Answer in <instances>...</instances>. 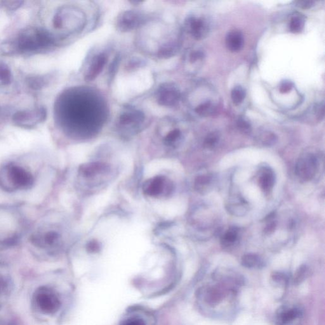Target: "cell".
Segmentation results:
<instances>
[{
    "label": "cell",
    "instance_id": "8fae6325",
    "mask_svg": "<svg viewBox=\"0 0 325 325\" xmlns=\"http://www.w3.org/2000/svg\"><path fill=\"white\" fill-rule=\"evenodd\" d=\"M144 118V114L140 110L130 109L120 115L118 124L123 126H138L142 123Z\"/></svg>",
    "mask_w": 325,
    "mask_h": 325
},
{
    "label": "cell",
    "instance_id": "44dd1931",
    "mask_svg": "<svg viewBox=\"0 0 325 325\" xmlns=\"http://www.w3.org/2000/svg\"><path fill=\"white\" fill-rule=\"evenodd\" d=\"M242 265L247 268H259L262 265V261L255 254H247L242 256Z\"/></svg>",
    "mask_w": 325,
    "mask_h": 325
},
{
    "label": "cell",
    "instance_id": "7a4b0ae2",
    "mask_svg": "<svg viewBox=\"0 0 325 325\" xmlns=\"http://www.w3.org/2000/svg\"><path fill=\"white\" fill-rule=\"evenodd\" d=\"M34 304L42 314H56L61 307L60 296L53 289L48 286H41L35 291L32 298Z\"/></svg>",
    "mask_w": 325,
    "mask_h": 325
},
{
    "label": "cell",
    "instance_id": "ffe728a7",
    "mask_svg": "<svg viewBox=\"0 0 325 325\" xmlns=\"http://www.w3.org/2000/svg\"><path fill=\"white\" fill-rule=\"evenodd\" d=\"M178 46L176 43H169L162 46L158 51V56L161 58H168L176 55L178 51Z\"/></svg>",
    "mask_w": 325,
    "mask_h": 325
},
{
    "label": "cell",
    "instance_id": "d4e9b609",
    "mask_svg": "<svg viewBox=\"0 0 325 325\" xmlns=\"http://www.w3.org/2000/svg\"><path fill=\"white\" fill-rule=\"evenodd\" d=\"M181 136H182V133L180 130L174 129L169 132L164 136V142L166 146H175L180 140Z\"/></svg>",
    "mask_w": 325,
    "mask_h": 325
},
{
    "label": "cell",
    "instance_id": "3957f363",
    "mask_svg": "<svg viewBox=\"0 0 325 325\" xmlns=\"http://www.w3.org/2000/svg\"><path fill=\"white\" fill-rule=\"evenodd\" d=\"M46 112L44 108L34 110H20L14 113L12 116L14 124L25 128H32L46 120Z\"/></svg>",
    "mask_w": 325,
    "mask_h": 325
},
{
    "label": "cell",
    "instance_id": "f546056e",
    "mask_svg": "<svg viewBox=\"0 0 325 325\" xmlns=\"http://www.w3.org/2000/svg\"><path fill=\"white\" fill-rule=\"evenodd\" d=\"M204 54L202 50H193L190 54L189 60L190 63L195 64L204 60Z\"/></svg>",
    "mask_w": 325,
    "mask_h": 325
},
{
    "label": "cell",
    "instance_id": "9a60e30c",
    "mask_svg": "<svg viewBox=\"0 0 325 325\" xmlns=\"http://www.w3.org/2000/svg\"><path fill=\"white\" fill-rule=\"evenodd\" d=\"M60 241V236L55 232H49L42 236H36L34 240L36 246L42 247H54L58 246Z\"/></svg>",
    "mask_w": 325,
    "mask_h": 325
},
{
    "label": "cell",
    "instance_id": "83f0119b",
    "mask_svg": "<svg viewBox=\"0 0 325 325\" xmlns=\"http://www.w3.org/2000/svg\"><path fill=\"white\" fill-rule=\"evenodd\" d=\"M218 140L219 135L218 132L209 134L206 136V140L204 141V148H207V149H212L213 148L215 147L216 144H218Z\"/></svg>",
    "mask_w": 325,
    "mask_h": 325
},
{
    "label": "cell",
    "instance_id": "7c38bea8",
    "mask_svg": "<svg viewBox=\"0 0 325 325\" xmlns=\"http://www.w3.org/2000/svg\"><path fill=\"white\" fill-rule=\"evenodd\" d=\"M244 44V37L238 30H230L226 37V46L228 50L232 52L241 50Z\"/></svg>",
    "mask_w": 325,
    "mask_h": 325
},
{
    "label": "cell",
    "instance_id": "52a82bcc",
    "mask_svg": "<svg viewBox=\"0 0 325 325\" xmlns=\"http://www.w3.org/2000/svg\"><path fill=\"white\" fill-rule=\"evenodd\" d=\"M317 160L314 155L308 154L300 158L296 162V176L304 181H310L314 178L317 170Z\"/></svg>",
    "mask_w": 325,
    "mask_h": 325
},
{
    "label": "cell",
    "instance_id": "4dcf8cb0",
    "mask_svg": "<svg viewBox=\"0 0 325 325\" xmlns=\"http://www.w3.org/2000/svg\"><path fill=\"white\" fill-rule=\"evenodd\" d=\"M120 325H147L146 322L142 318L138 317L130 318L124 320Z\"/></svg>",
    "mask_w": 325,
    "mask_h": 325
},
{
    "label": "cell",
    "instance_id": "d6986e66",
    "mask_svg": "<svg viewBox=\"0 0 325 325\" xmlns=\"http://www.w3.org/2000/svg\"><path fill=\"white\" fill-rule=\"evenodd\" d=\"M305 22V18L302 15L299 14H295L290 21V30L294 34L300 32L304 28Z\"/></svg>",
    "mask_w": 325,
    "mask_h": 325
},
{
    "label": "cell",
    "instance_id": "1f68e13d",
    "mask_svg": "<svg viewBox=\"0 0 325 325\" xmlns=\"http://www.w3.org/2000/svg\"><path fill=\"white\" fill-rule=\"evenodd\" d=\"M294 88V84L288 80H284L280 84L279 90L280 93L287 94L292 90Z\"/></svg>",
    "mask_w": 325,
    "mask_h": 325
},
{
    "label": "cell",
    "instance_id": "8992f818",
    "mask_svg": "<svg viewBox=\"0 0 325 325\" xmlns=\"http://www.w3.org/2000/svg\"><path fill=\"white\" fill-rule=\"evenodd\" d=\"M180 93L175 84L170 83L162 84L159 86L156 92V100L160 106L164 107H173L180 102Z\"/></svg>",
    "mask_w": 325,
    "mask_h": 325
},
{
    "label": "cell",
    "instance_id": "d6a6232c",
    "mask_svg": "<svg viewBox=\"0 0 325 325\" xmlns=\"http://www.w3.org/2000/svg\"><path fill=\"white\" fill-rule=\"evenodd\" d=\"M4 6L8 8V10H14L22 6L23 2L20 1H12V2H4Z\"/></svg>",
    "mask_w": 325,
    "mask_h": 325
},
{
    "label": "cell",
    "instance_id": "2e32d148",
    "mask_svg": "<svg viewBox=\"0 0 325 325\" xmlns=\"http://www.w3.org/2000/svg\"><path fill=\"white\" fill-rule=\"evenodd\" d=\"M106 166L100 162H91L82 166L80 169V173L84 178H90L102 172L106 169Z\"/></svg>",
    "mask_w": 325,
    "mask_h": 325
},
{
    "label": "cell",
    "instance_id": "d590c367",
    "mask_svg": "<svg viewBox=\"0 0 325 325\" xmlns=\"http://www.w3.org/2000/svg\"><path fill=\"white\" fill-rule=\"evenodd\" d=\"M87 249L90 252H96L100 249V244L96 242H89L88 246H87Z\"/></svg>",
    "mask_w": 325,
    "mask_h": 325
},
{
    "label": "cell",
    "instance_id": "484cf974",
    "mask_svg": "<svg viewBox=\"0 0 325 325\" xmlns=\"http://www.w3.org/2000/svg\"><path fill=\"white\" fill-rule=\"evenodd\" d=\"M238 230L236 228H230L225 234L223 236L222 238V242L223 246H232L234 242L236 241L238 238Z\"/></svg>",
    "mask_w": 325,
    "mask_h": 325
},
{
    "label": "cell",
    "instance_id": "ac0fdd59",
    "mask_svg": "<svg viewBox=\"0 0 325 325\" xmlns=\"http://www.w3.org/2000/svg\"><path fill=\"white\" fill-rule=\"evenodd\" d=\"M12 81V74L10 68L3 62H0V88L10 86Z\"/></svg>",
    "mask_w": 325,
    "mask_h": 325
},
{
    "label": "cell",
    "instance_id": "30bf717a",
    "mask_svg": "<svg viewBox=\"0 0 325 325\" xmlns=\"http://www.w3.org/2000/svg\"><path fill=\"white\" fill-rule=\"evenodd\" d=\"M108 60V56L105 53L98 54L94 56L87 70L84 80L86 82H92L98 78L106 65Z\"/></svg>",
    "mask_w": 325,
    "mask_h": 325
},
{
    "label": "cell",
    "instance_id": "5b68a950",
    "mask_svg": "<svg viewBox=\"0 0 325 325\" xmlns=\"http://www.w3.org/2000/svg\"><path fill=\"white\" fill-rule=\"evenodd\" d=\"M184 27L186 32L196 40L204 39L210 32V24L204 17L190 16L185 20Z\"/></svg>",
    "mask_w": 325,
    "mask_h": 325
},
{
    "label": "cell",
    "instance_id": "9c48e42d",
    "mask_svg": "<svg viewBox=\"0 0 325 325\" xmlns=\"http://www.w3.org/2000/svg\"><path fill=\"white\" fill-rule=\"evenodd\" d=\"M172 186L164 176H156L146 181L144 186V192L150 196H158L166 192H170Z\"/></svg>",
    "mask_w": 325,
    "mask_h": 325
},
{
    "label": "cell",
    "instance_id": "836d02e7",
    "mask_svg": "<svg viewBox=\"0 0 325 325\" xmlns=\"http://www.w3.org/2000/svg\"><path fill=\"white\" fill-rule=\"evenodd\" d=\"M315 2L314 1H310V0H304V1L296 2V6L299 8L303 9H308L312 8L314 6Z\"/></svg>",
    "mask_w": 325,
    "mask_h": 325
},
{
    "label": "cell",
    "instance_id": "4fadbf2b",
    "mask_svg": "<svg viewBox=\"0 0 325 325\" xmlns=\"http://www.w3.org/2000/svg\"><path fill=\"white\" fill-rule=\"evenodd\" d=\"M301 314L302 312L298 308L284 307L278 313V322L280 325L288 324L300 318Z\"/></svg>",
    "mask_w": 325,
    "mask_h": 325
},
{
    "label": "cell",
    "instance_id": "cb8c5ba5",
    "mask_svg": "<svg viewBox=\"0 0 325 325\" xmlns=\"http://www.w3.org/2000/svg\"><path fill=\"white\" fill-rule=\"evenodd\" d=\"M212 178L209 176H198L195 181V188L197 190L201 192H207L208 187L210 186Z\"/></svg>",
    "mask_w": 325,
    "mask_h": 325
},
{
    "label": "cell",
    "instance_id": "e575fe53",
    "mask_svg": "<svg viewBox=\"0 0 325 325\" xmlns=\"http://www.w3.org/2000/svg\"><path fill=\"white\" fill-rule=\"evenodd\" d=\"M276 228V223L272 221V222L268 224L264 232L267 234H272V233L274 232Z\"/></svg>",
    "mask_w": 325,
    "mask_h": 325
},
{
    "label": "cell",
    "instance_id": "5bb4252c",
    "mask_svg": "<svg viewBox=\"0 0 325 325\" xmlns=\"http://www.w3.org/2000/svg\"><path fill=\"white\" fill-rule=\"evenodd\" d=\"M13 284L10 276L6 270H0V306L10 296Z\"/></svg>",
    "mask_w": 325,
    "mask_h": 325
},
{
    "label": "cell",
    "instance_id": "603a6c76",
    "mask_svg": "<svg viewBox=\"0 0 325 325\" xmlns=\"http://www.w3.org/2000/svg\"><path fill=\"white\" fill-rule=\"evenodd\" d=\"M230 96L232 102L236 105H240L246 98V91L242 86H236L232 88Z\"/></svg>",
    "mask_w": 325,
    "mask_h": 325
},
{
    "label": "cell",
    "instance_id": "4316f807",
    "mask_svg": "<svg viewBox=\"0 0 325 325\" xmlns=\"http://www.w3.org/2000/svg\"><path fill=\"white\" fill-rule=\"evenodd\" d=\"M258 140L263 146H270L276 142L277 136L274 134L266 132L258 136Z\"/></svg>",
    "mask_w": 325,
    "mask_h": 325
},
{
    "label": "cell",
    "instance_id": "ba28073f",
    "mask_svg": "<svg viewBox=\"0 0 325 325\" xmlns=\"http://www.w3.org/2000/svg\"><path fill=\"white\" fill-rule=\"evenodd\" d=\"M6 170L11 182L16 188H26L32 185V176L26 170L18 166H10Z\"/></svg>",
    "mask_w": 325,
    "mask_h": 325
},
{
    "label": "cell",
    "instance_id": "8d00e7d4",
    "mask_svg": "<svg viewBox=\"0 0 325 325\" xmlns=\"http://www.w3.org/2000/svg\"><path fill=\"white\" fill-rule=\"evenodd\" d=\"M0 325H16L15 322L10 320H6L0 318Z\"/></svg>",
    "mask_w": 325,
    "mask_h": 325
},
{
    "label": "cell",
    "instance_id": "e0dca14e",
    "mask_svg": "<svg viewBox=\"0 0 325 325\" xmlns=\"http://www.w3.org/2000/svg\"><path fill=\"white\" fill-rule=\"evenodd\" d=\"M274 176L272 171L265 170L259 180V184L262 190L266 192H269L274 184Z\"/></svg>",
    "mask_w": 325,
    "mask_h": 325
},
{
    "label": "cell",
    "instance_id": "f1b7e54d",
    "mask_svg": "<svg viewBox=\"0 0 325 325\" xmlns=\"http://www.w3.org/2000/svg\"><path fill=\"white\" fill-rule=\"evenodd\" d=\"M237 127L242 134H248L251 132L252 126L250 123L244 118H240L237 121Z\"/></svg>",
    "mask_w": 325,
    "mask_h": 325
},
{
    "label": "cell",
    "instance_id": "6da1fadb",
    "mask_svg": "<svg viewBox=\"0 0 325 325\" xmlns=\"http://www.w3.org/2000/svg\"><path fill=\"white\" fill-rule=\"evenodd\" d=\"M56 44L52 34L38 27H30L21 30L16 38L7 44L9 53L30 54L48 50Z\"/></svg>",
    "mask_w": 325,
    "mask_h": 325
},
{
    "label": "cell",
    "instance_id": "7402d4cb",
    "mask_svg": "<svg viewBox=\"0 0 325 325\" xmlns=\"http://www.w3.org/2000/svg\"><path fill=\"white\" fill-rule=\"evenodd\" d=\"M215 106L211 101H206V102L200 104L195 109V112L200 116L206 117L210 116L214 112Z\"/></svg>",
    "mask_w": 325,
    "mask_h": 325
},
{
    "label": "cell",
    "instance_id": "277c9868",
    "mask_svg": "<svg viewBox=\"0 0 325 325\" xmlns=\"http://www.w3.org/2000/svg\"><path fill=\"white\" fill-rule=\"evenodd\" d=\"M143 14L134 10L123 12L118 16L116 26L120 32H126L138 29L145 22Z\"/></svg>",
    "mask_w": 325,
    "mask_h": 325
}]
</instances>
